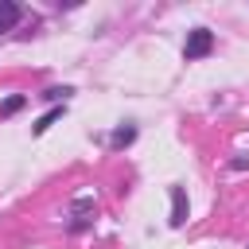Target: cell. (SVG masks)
<instances>
[{"mask_svg": "<svg viewBox=\"0 0 249 249\" xmlns=\"http://www.w3.org/2000/svg\"><path fill=\"white\" fill-rule=\"evenodd\" d=\"M93 222H97V198H93V195H74L70 206H66L62 230H66L70 237H82V233L93 230Z\"/></svg>", "mask_w": 249, "mask_h": 249, "instance_id": "obj_1", "label": "cell"}, {"mask_svg": "<svg viewBox=\"0 0 249 249\" xmlns=\"http://www.w3.org/2000/svg\"><path fill=\"white\" fill-rule=\"evenodd\" d=\"M214 47H218V35H214L206 23H198V27H191L187 39H183V62H202V58L214 54Z\"/></svg>", "mask_w": 249, "mask_h": 249, "instance_id": "obj_2", "label": "cell"}, {"mask_svg": "<svg viewBox=\"0 0 249 249\" xmlns=\"http://www.w3.org/2000/svg\"><path fill=\"white\" fill-rule=\"evenodd\" d=\"M167 202H171V210H167V226H171V230H183L187 218H191L187 187H183V183H171V187H167Z\"/></svg>", "mask_w": 249, "mask_h": 249, "instance_id": "obj_3", "label": "cell"}, {"mask_svg": "<svg viewBox=\"0 0 249 249\" xmlns=\"http://www.w3.org/2000/svg\"><path fill=\"white\" fill-rule=\"evenodd\" d=\"M136 136H140V124H136V121H121V124L105 136V148H109V152H128V148L136 144Z\"/></svg>", "mask_w": 249, "mask_h": 249, "instance_id": "obj_4", "label": "cell"}, {"mask_svg": "<svg viewBox=\"0 0 249 249\" xmlns=\"http://www.w3.org/2000/svg\"><path fill=\"white\" fill-rule=\"evenodd\" d=\"M23 16H27V8L19 0H0V35H12Z\"/></svg>", "mask_w": 249, "mask_h": 249, "instance_id": "obj_5", "label": "cell"}, {"mask_svg": "<svg viewBox=\"0 0 249 249\" xmlns=\"http://www.w3.org/2000/svg\"><path fill=\"white\" fill-rule=\"evenodd\" d=\"M74 93H78V89H74L70 82H62V86H47V89H39V101L51 109V105H66Z\"/></svg>", "mask_w": 249, "mask_h": 249, "instance_id": "obj_6", "label": "cell"}, {"mask_svg": "<svg viewBox=\"0 0 249 249\" xmlns=\"http://www.w3.org/2000/svg\"><path fill=\"white\" fill-rule=\"evenodd\" d=\"M62 117H66V105H51V109H47V113H43V117L31 124V136H43V132H51V128H54Z\"/></svg>", "mask_w": 249, "mask_h": 249, "instance_id": "obj_7", "label": "cell"}, {"mask_svg": "<svg viewBox=\"0 0 249 249\" xmlns=\"http://www.w3.org/2000/svg\"><path fill=\"white\" fill-rule=\"evenodd\" d=\"M27 101H31L27 93H8V97L0 101V121H8V117H16V113H23V109H27Z\"/></svg>", "mask_w": 249, "mask_h": 249, "instance_id": "obj_8", "label": "cell"}, {"mask_svg": "<svg viewBox=\"0 0 249 249\" xmlns=\"http://www.w3.org/2000/svg\"><path fill=\"white\" fill-rule=\"evenodd\" d=\"M226 167L237 175V171H249V156H233V160H226Z\"/></svg>", "mask_w": 249, "mask_h": 249, "instance_id": "obj_9", "label": "cell"}, {"mask_svg": "<svg viewBox=\"0 0 249 249\" xmlns=\"http://www.w3.org/2000/svg\"><path fill=\"white\" fill-rule=\"evenodd\" d=\"M245 249H249V245H245Z\"/></svg>", "mask_w": 249, "mask_h": 249, "instance_id": "obj_10", "label": "cell"}]
</instances>
